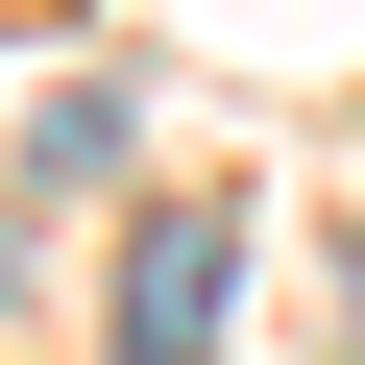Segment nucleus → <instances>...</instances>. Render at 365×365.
<instances>
[{
  "mask_svg": "<svg viewBox=\"0 0 365 365\" xmlns=\"http://www.w3.org/2000/svg\"><path fill=\"white\" fill-rule=\"evenodd\" d=\"M220 268H244V195H146V244H122V365H220Z\"/></svg>",
  "mask_w": 365,
  "mask_h": 365,
  "instance_id": "obj_1",
  "label": "nucleus"
}]
</instances>
